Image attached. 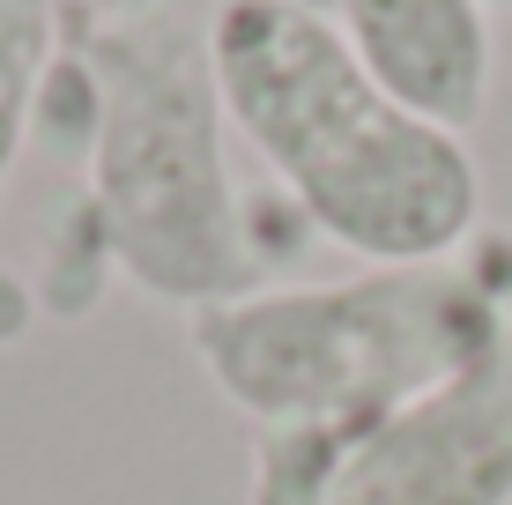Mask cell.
<instances>
[{"label":"cell","mask_w":512,"mask_h":505,"mask_svg":"<svg viewBox=\"0 0 512 505\" xmlns=\"http://www.w3.org/2000/svg\"><path fill=\"white\" fill-rule=\"evenodd\" d=\"M208 387L253 416V505H320L334 461L512 342V238L186 312Z\"/></svg>","instance_id":"obj_1"},{"label":"cell","mask_w":512,"mask_h":505,"mask_svg":"<svg viewBox=\"0 0 512 505\" xmlns=\"http://www.w3.org/2000/svg\"><path fill=\"white\" fill-rule=\"evenodd\" d=\"M223 112L305 223L364 268L453 260L483 223L468 134L401 104L320 0H208Z\"/></svg>","instance_id":"obj_2"},{"label":"cell","mask_w":512,"mask_h":505,"mask_svg":"<svg viewBox=\"0 0 512 505\" xmlns=\"http://www.w3.org/2000/svg\"><path fill=\"white\" fill-rule=\"evenodd\" d=\"M90 75L97 253L156 305H223L260 290L231 179V112L208 60V15L186 0L104 8L82 30Z\"/></svg>","instance_id":"obj_3"},{"label":"cell","mask_w":512,"mask_h":505,"mask_svg":"<svg viewBox=\"0 0 512 505\" xmlns=\"http://www.w3.org/2000/svg\"><path fill=\"white\" fill-rule=\"evenodd\" d=\"M320 505H512V342L372 424Z\"/></svg>","instance_id":"obj_4"},{"label":"cell","mask_w":512,"mask_h":505,"mask_svg":"<svg viewBox=\"0 0 512 505\" xmlns=\"http://www.w3.org/2000/svg\"><path fill=\"white\" fill-rule=\"evenodd\" d=\"M357 60L416 104L423 119L468 134L498 82V38L483 0H327Z\"/></svg>","instance_id":"obj_5"},{"label":"cell","mask_w":512,"mask_h":505,"mask_svg":"<svg viewBox=\"0 0 512 505\" xmlns=\"http://www.w3.org/2000/svg\"><path fill=\"white\" fill-rule=\"evenodd\" d=\"M60 52V0H0V186L23 156Z\"/></svg>","instance_id":"obj_6"},{"label":"cell","mask_w":512,"mask_h":505,"mask_svg":"<svg viewBox=\"0 0 512 505\" xmlns=\"http://www.w3.org/2000/svg\"><path fill=\"white\" fill-rule=\"evenodd\" d=\"M483 8H505V0H483Z\"/></svg>","instance_id":"obj_7"}]
</instances>
